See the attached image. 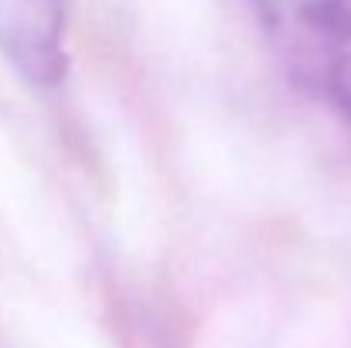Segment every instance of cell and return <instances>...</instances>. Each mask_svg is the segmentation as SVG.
<instances>
[{"label": "cell", "instance_id": "obj_1", "mask_svg": "<svg viewBox=\"0 0 351 348\" xmlns=\"http://www.w3.org/2000/svg\"><path fill=\"white\" fill-rule=\"evenodd\" d=\"M290 76L351 126V0H259Z\"/></svg>", "mask_w": 351, "mask_h": 348}]
</instances>
